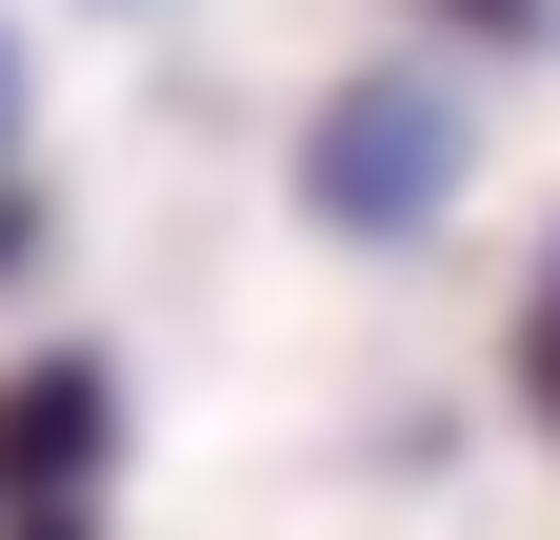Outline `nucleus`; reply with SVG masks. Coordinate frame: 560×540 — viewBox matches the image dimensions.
Here are the masks:
<instances>
[{"mask_svg":"<svg viewBox=\"0 0 560 540\" xmlns=\"http://www.w3.org/2000/svg\"><path fill=\"white\" fill-rule=\"evenodd\" d=\"M521 400H540V421H560V301L521 320Z\"/></svg>","mask_w":560,"mask_h":540,"instance_id":"3","label":"nucleus"},{"mask_svg":"<svg viewBox=\"0 0 560 540\" xmlns=\"http://www.w3.org/2000/svg\"><path fill=\"white\" fill-rule=\"evenodd\" d=\"M0 141H21V21H0Z\"/></svg>","mask_w":560,"mask_h":540,"instance_id":"6","label":"nucleus"},{"mask_svg":"<svg viewBox=\"0 0 560 540\" xmlns=\"http://www.w3.org/2000/svg\"><path fill=\"white\" fill-rule=\"evenodd\" d=\"M460 21H480V40H521V21H540V0H460Z\"/></svg>","mask_w":560,"mask_h":540,"instance_id":"7","label":"nucleus"},{"mask_svg":"<svg viewBox=\"0 0 560 540\" xmlns=\"http://www.w3.org/2000/svg\"><path fill=\"white\" fill-rule=\"evenodd\" d=\"M0 540H101V520L81 501H0Z\"/></svg>","mask_w":560,"mask_h":540,"instance_id":"4","label":"nucleus"},{"mask_svg":"<svg viewBox=\"0 0 560 540\" xmlns=\"http://www.w3.org/2000/svg\"><path fill=\"white\" fill-rule=\"evenodd\" d=\"M120 460V380L101 361H21L0 380V501H81Z\"/></svg>","mask_w":560,"mask_h":540,"instance_id":"2","label":"nucleus"},{"mask_svg":"<svg viewBox=\"0 0 560 540\" xmlns=\"http://www.w3.org/2000/svg\"><path fill=\"white\" fill-rule=\"evenodd\" d=\"M21 260H40V200H21V180H0V281H21Z\"/></svg>","mask_w":560,"mask_h":540,"instance_id":"5","label":"nucleus"},{"mask_svg":"<svg viewBox=\"0 0 560 540\" xmlns=\"http://www.w3.org/2000/svg\"><path fill=\"white\" fill-rule=\"evenodd\" d=\"M460 161H480V120H460L441 60H361V81L301 120V221L320 240H420L460 200Z\"/></svg>","mask_w":560,"mask_h":540,"instance_id":"1","label":"nucleus"}]
</instances>
